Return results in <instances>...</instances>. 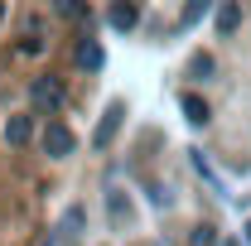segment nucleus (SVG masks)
Instances as JSON below:
<instances>
[{
    "label": "nucleus",
    "mask_w": 251,
    "mask_h": 246,
    "mask_svg": "<svg viewBox=\"0 0 251 246\" xmlns=\"http://www.w3.org/2000/svg\"><path fill=\"white\" fill-rule=\"evenodd\" d=\"M63 97H68V92H63V77H58V73H44V77H34V82H29V106H34V111H58Z\"/></svg>",
    "instance_id": "1"
},
{
    "label": "nucleus",
    "mask_w": 251,
    "mask_h": 246,
    "mask_svg": "<svg viewBox=\"0 0 251 246\" xmlns=\"http://www.w3.org/2000/svg\"><path fill=\"white\" fill-rule=\"evenodd\" d=\"M73 150H77V135H73L63 121H53L49 130H44V154H53V159H68Z\"/></svg>",
    "instance_id": "2"
},
{
    "label": "nucleus",
    "mask_w": 251,
    "mask_h": 246,
    "mask_svg": "<svg viewBox=\"0 0 251 246\" xmlns=\"http://www.w3.org/2000/svg\"><path fill=\"white\" fill-rule=\"evenodd\" d=\"M135 20H140V10H135L130 0H116V5L106 10V25H111V29H121V34L135 29Z\"/></svg>",
    "instance_id": "3"
},
{
    "label": "nucleus",
    "mask_w": 251,
    "mask_h": 246,
    "mask_svg": "<svg viewBox=\"0 0 251 246\" xmlns=\"http://www.w3.org/2000/svg\"><path fill=\"white\" fill-rule=\"evenodd\" d=\"M116 130H121V101H116V106L101 116V125H97V135H92V145H97V150H106V140H111Z\"/></svg>",
    "instance_id": "4"
},
{
    "label": "nucleus",
    "mask_w": 251,
    "mask_h": 246,
    "mask_svg": "<svg viewBox=\"0 0 251 246\" xmlns=\"http://www.w3.org/2000/svg\"><path fill=\"white\" fill-rule=\"evenodd\" d=\"M101 63H106V53H101V44H97V39H82V44H77V68H87V73H97Z\"/></svg>",
    "instance_id": "5"
},
{
    "label": "nucleus",
    "mask_w": 251,
    "mask_h": 246,
    "mask_svg": "<svg viewBox=\"0 0 251 246\" xmlns=\"http://www.w3.org/2000/svg\"><path fill=\"white\" fill-rule=\"evenodd\" d=\"M34 135V116H10V125H5V140L10 145H25Z\"/></svg>",
    "instance_id": "6"
},
{
    "label": "nucleus",
    "mask_w": 251,
    "mask_h": 246,
    "mask_svg": "<svg viewBox=\"0 0 251 246\" xmlns=\"http://www.w3.org/2000/svg\"><path fill=\"white\" fill-rule=\"evenodd\" d=\"M106 213H111V222H130V198H126L121 188H111V193H106Z\"/></svg>",
    "instance_id": "7"
},
{
    "label": "nucleus",
    "mask_w": 251,
    "mask_h": 246,
    "mask_svg": "<svg viewBox=\"0 0 251 246\" xmlns=\"http://www.w3.org/2000/svg\"><path fill=\"white\" fill-rule=\"evenodd\" d=\"M184 116H188V121H193V125H208V101H203V97H193V92H188V97H184Z\"/></svg>",
    "instance_id": "8"
},
{
    "label": "nucleus",
    "mask_w": 251,
    "mask_h": 246,
    "mask_svg": "<svg viewBox=\"0 0 251 246\" xmlns=\"http://www.w3.org/2000/svg\"><path fill=\"white\" fill-rule=\"evenodd\" d=\"M237 25H242V10L227 0V5L218 10V34H237Z\"/></svg>",
    "instance_id": "9"
},
{
    "label": "nucleus",
    "mask_w": 251,
    "mask_h": 246,
    "mask_svg": "<svg viewBox=\"0 0 251 246\" xmlns=\"http://www.w3.org/2000/svg\"><path fill=\"white\" fill-rule=\"evenodd\" d=\"M208 5H213V0H188V5H184V20H179V25H184V29H193V25L208 15Z\"/></svg>",
    "instance_id": "10"
},
{
    "label": "nucleus",
    "mask_w": 251,
    "mask_h": 246,
    "mask_svg": "<svg viewBox=\"0 0 251 246\" xmlns=\"http://www.w3.org/2000/svg\"><path fill=\"white\" fill-rule=\"evenodd\" d=\"M188 246H218V232H213V227H193Z\"/></svg>",
    "instance_id": "11"
},
{
    "label": "nucleus",
    "mask_w": 251,
    "mask_h": 246,
    "mask_svg": "<svg viewBox=\"0 0 251 246\" xmlns=\"http://www.w3.org/2000/svg\"><path fill=\"white\" fill-rule=\"evenodd\" d=\"M53 10L68 15V20H82V0H53Z\"/></svg>",
    "instance_id": "12"
},
{
    "label": "nucleus",
    "mask_w": 251,
    "mask_h": 246,
    "mask_svg": "<svg viewBox=\"0 0 251 246\" xmlns=\"http://www.w3.org/2000/svg\"><path fill=\"white\" fill-rule=\"evenodd\" d=\"M20 53H25V58H29V53H44V39L25 29V39H20Z\"/></svg>",
    "instance_id": "13"
},
{
    "label": "nucleus",
    "mask_w": 251,
    "mask_h": 246,
    "mask_svg": "<svg viewBox=\"0 0 251 246\" xmlns=\"http://www.w3.org/2000/svg\"><path fill=\"white\" fill-rule=\"evenodd\" d=\"M193 77H213V58H208V53L193 58Z\"/></svg>",
    "instance_id": "14"
},
{
    "label": "nucleus",
    "mask_w": 251,
    "mask_h": 246,
    "mask_svg": "<svg viewBox=\"0 0 251 246\" xmlns=\"http://www.w3.org/2000/svg\"><path fill=\"white\" fill-rule=\"evenodd\" d=\"M63 227H73V232H77V227H82V208H68V217H63Z\"/></svg>",
    "instance_id": "15"
},
{
    "label": "nucleus",
    "mask_w": 251,
    "mask_h": 246,
    "mask_svg": "<svg viewBox=\"0 0 251 246\" xmlns=\"http://www.w3.org/2000/svg\"><path fill=\"white\" fill-rule=\"evenodd\" d=\"M0 20H5V0H0Z\"/></svg>",
    "instance_id": "16"
},
{
    "label": "nucleus",
    "mask_w": 251,
    "mask_h": 246,
    "mask_svg": "<svg viewBox=\"0 0 251 246\" xmlns=\"http://www.w3.org/2000/svg\"><path fill=\"white\" fill-rule=\"evenodd\" d=\"M247 242H251V222H247Z\"/></svg>",
    "instance_id": "17"
}]
</instances>
